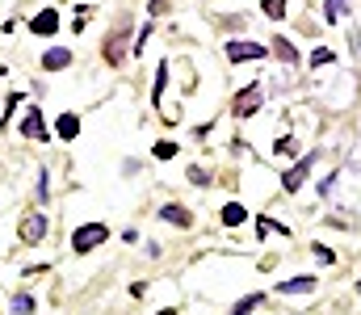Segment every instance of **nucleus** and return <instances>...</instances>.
<instances>
[{
    "label": "nucleus",
    "instance_id": "6e6552de",
    "mask_svg": "<svg viewBox=\"0 0 361 315\" xmlns=\"http://www.w3.org/2000/svg\"><path fill=\"white\" fill-rule=\"evenodd\" d=\"M315 290H319V278L315 273H298V278L277 282V295H315Z\"/></svg>",
    "mask_w": 361,
    "mask_h": 315
},
{
    "label": "nucleus",
    "instance_id": "2eb2a0df",
    "mask_svg": "<svg viewBox=\"0 0 361 315\" xmlns=\"http://www.w3.org/2000/svg\"><path fill=\"white\" fill-rule=\"evenodd\" d=\"M294 152H298V139H294V135H277V139H273V156H277V160H290Z\"/></svg>",
    "mask_w": 361,
    "mask_h": 315
},
{
    "label": "nucleus",
    "instance_id": "6ab92c4d",
    "mask_svg": "<svg viewBox=\"0 0 361 315\" xmlns=\"http://www.w3.org/2000/svg\"><path fill=\"white\" fill-rule=\"evenodd\" d=\"M286 8H290V0H261V13L273 17V21H281V17H286Z\"/></svg>",
    "mask_w": 361,
    "mask_h": 315
},
{
    "label": "nucleus",
    "instance_id": "c85d7f7f",
    "mask_svg": "<svg viewBox=\"0 0 361 315\" xmlns=\"http://www.w3.org/2000/svg\"><path fill=\"white\" fill-rule=\"evenodd\" d=\"M147 13H152V17H160V13H169V0H152V4H147Z\"/></svg>",
    "mask_w": 361,
    "mask_h": 315
},
{
    "label": "nucleus",
    "instance_id": "393cba45",
    "mask_svg": "<svg viewBox=\"0 0 361 315\" xmlns=\"http://www.w3.org/2000/svg\"><path fill=\"white\" fill-rule=\"evenodd\" d=\"M189 181H193V185H210V173H206L202 164H189Z\"/></svg>",
    "mask_w": 361,
    "mask_h": 315
},
{
    "label": "nucleus",
    "instance_id": "c756f323",
    "mask_svg": "<svg viewBox=\"0 0 361 315\" xmlns=\"http://www.w3.org/2000/svg\"><path fill=\"white\" fill-rule=\"evenodd\" d=\"M156 315H177V311H173V307H164V311H156Z\"/></svg>",
    "mask_w": 361,
    "mask_h": 315
},
{
    "label": "nucleus",
    "instance_id": "a211bd4d",
    "mask_svg": "<svg viewBox=\"0 0 361 315\" xmlns=\"http://www.w3.org/2000/svg\"><path fill=\"white\" fill-rule=\"evenodd\" d=\"M257 231H261V235H273V231H277L281 240L290 235V227H286V223H277V218H257Z\"/></svg>",
    "mask_w": 361,
    "mask_h": 315
},
{
    "label": "nucleus",
    "instance_id": "1a4fd4ad",
    "mask_svg": "<svg viewBox=\"0 0 361 315\" xmlns=\"http://www.w3.org/2000/svg\"><path fill=\"white\" fill-rule=\"evenodd\" d=\"M30 30H34L38 38H51V34L59 30V13H55V8H42V13H34V17H30Z\"/></svg>",
    "mask_w": 361,
    "mask_h": 315
},
{
    "label": "nucleus",
    "instance_id": "412c9836",
    "mask_svg": "<svg viewBox=\"0 0 361 315\" xmlns=\"http://www.w3.org/2000/svg\"><path fill=\"white\" fill-rule=\"evenodd\" d=\"M328 63H336V51H328V47L311 51V68H328Z\"/></svg>",
    "mask_w": 361,
    "mask_h": 315
},
{
    "label": "nucleus",
    "instance_id": "f03ea898",
    "mask_svg": "<svg viewBox=\"0 0 361 315\" xmlns=\"http://www.w3.org/2000/svg\"><path fill=\"white\" fill-rule=\"evenodd\" d=\"M311 173H315V152H307L298 164H290V168L281 173V190H286V194H298V190L307 185V177H311Z\"/></svg>",
    "mask_w": 361,
    "mask_h": 315
},
{
    "label": "nucleus",
    "instance_id": "cd10ccee",
    "mask_svg": "<svg viewBox=\"0 0 361 315\" xmlns=\"http://www.w3.org/2000/svg\"><path fill=\"white\" fill-rule=\"evenodd\" d=\"M315 257H319V261H324V265H332V261H336V252H332V248H328V244H315Z\"/></svg>",
    "mask_w": 361,
    "mask_h": 315
},
{
    "label": "nucleus",
    "instance_id": "2f4dec72",
    "mask_svg": "<svg viewBox=\"0 0 361 315\" xmlns=\"http://www.w3.org/2000/svg\"><path fill=\"white\" fill-rule=\"evenodd\" d=\"M0 76H4V68H0Z\"/></svg>",
    "mask_w": 361,
    "mask_h": 315
},
{
    "label": "nucleus",
    "instance_id": "b1692460",
    "mask_svg": "<svg viewBox=\"0 0 361 315\" xmlns=\"http://www.w3.org/2000/svg\"><path fill=\"white\" fill-rule=\"evenodd\" d=\"M89 17H92V8H89V4H80V8H76V17H72V30L80 34V30L89 25Z\"/></svg>",
    "mask_w": 361,
    "mask_h": 315
},
{
    "label": "nucleus",
    "instance_id": "423d86ee",
    "mask_svg": "<svg viewBox=\"0 0 361 315\" xmlns=\"http://www.w3.org/2000/svg\"><path fill=\"white\" fill-rule=\"evenodd\" d=\"M21 139H34V143H47L51 139V130H47V113L34 105V109H25V118H21Z\"/></svg>",
    "mask_w": 361,
    "mask_h": 315
},
{
    "label": "nucleus",
    "instance_id": "bb28decb",
    "mask_svg": "<svg viewBox=\"0 0 361 315\" xmlns=\"http://www.w3.org/2000/svg\"><path fill=\"white\" fill-rule=\"evenodd\" d=\"M336 181H341V177H336V173H332V177H328V181H319V198H332V190H336Z\"/></svg>",
    "mask_w": 361,
    "mask_h": 315
},
{
    "label": "nucleus",
    "instance_id": "dca6fc26",
    "mask_svg": "<svg viewBox=\"0 0 361 315\" xmlns=\"http://www.w3.org/2000/svg\"><path fill=\"white\" fill-rule=\"evenodd\" d=\"M164 89H169V63L156 68V85H152V105H156V109H160V101H164Z\"/></svg>",
    "mask_w": 361,
    "mask_h": 315
},
{
    "label": "nucleus",
    "instance_id": "9d476101",
    "mask_svg": "<svg viewBox=\"0 0 361 315\" xmlns=\"http://www.w3.org/2000/svg\"><path fill=\"white\" fill-rule=\"evenodd\" d=\"M68 63H72V51H68V47H47V51H42V68H47V72H63Z\"/></svg>",
    "mask_w": 361,
    "mask_h": 315
},
{
    "label": "nucleus",
    "instance_id": "ddd939ff",
    "mask_svg": "<svg viewBox=\"0 0 361 315\" xmlns=\"http://www.w3.org/2000/svg\"><path fill=\"white\" fill-rule=\"evenodd\" d=\"M269 55H277L281 63H298V51H294V42H290V38H281V34L269 42Z\"/></svg>",
    "mask_w": 361,
    "mask_h": 315
},
{
    "label": "nucleus",
    "instance_id": "39448f33",
    "mask_svg": "<svg viewBox=\"0 0 361 315\" xmlns=\"http://www.w3.org/2000/svg\"><path fill=\"white\" fill-rule=\"evenodd\" d=\"M265 55H269V47H261L252 38H231L227 42V59L231 63H248V59H265Z\"/></svg>",
    "mask_w": 361,
    "mask_h": 315
},
{
    "label": "nucleus",
    "instance_id": "f8f14e48",
    "mask_svg": "<svg viewBox=\"0 0 361 315\" xmlns=\"http://www.w3.org/2000/svg\"><path fill=\"white\" fill-rule=\"evenodd\" d=\"M55 135H59L63 143H72V139L80 135V113H59V122H55Z\"/></svg>",
    "mask_w": 361,
    "mask_h": 315
},
{
    "label": "nucleus",
    "instance_id": "7ed1b4c3",
    "mask_svg": "<svg viewBox=\"0 0 361 315\" xmlns=\"http://www.w3.org/2000/svg\"><path fill=\"white\" fill-rule=\"evenodd\" d=\"M261 105H265V89L252 80L248 89H240V93H235V101H231V113H235V118H252V113H261Z\"/></svg>",
    "mask_w": 361,
    "mask_h": 315
},
{
    "label": "nucleus",
    "instance_id": "7c9ffc66",
    "mask_svg": "<svg viewBox=\"0 0 361 315\" xmlns=\"http://www.w3.org/2000/svg\"><path fill=\"white\" fill-rule=\"evenodd\" d=\"M357 295H361V282H357Z\"/></svg>",
    "mask_w": 361,
    "mask_h": 315
},
{
    "label": "nucleus",
    "instance_id": "5701e85b",
    "mask_svg": "<svg viewBox=\"0 0 361 315\" xmlns=\"http://www.w3.org/2000/svg\"><path fill=\"white\" fill-rule=\"evenodd\" d=\"M13 311L30 315V311H34V295H13Z\"/></svg>",
    "mask_w": 361,
    "mask_h": 315
},
{
    "label": "nucleus",
    "instance_id": "9b49d317",
    "mask_svg": "<svg viewBox=\"0 0 361 315\" xmlns=\"http://www.w3.org/2000/svg\"><path fill=\"white\" fill-rule=\"evenodd\" d=\"M160 218L173 223V227H193V214H189V206H180V202H169V206L160 210Z\"/></svg>",
    "mask_w": 361,
    "mask_h": 315
},
{
    "label": "nucleus",
    "instance_id": "0eeeda50",
    "mask_svg": "<svg viewBox=\"0 0 361 315\" xmlns=\"http://www.w3.org/2000/svg\"><path fill=\"white\" fill-rule=\"evenodd\" d=\"M47 231H51V223H47V214H25L21 218V244H42L47 240Z\"/></svg>",
    "mask_w": 361,
    "mask_h": 315
},
{
    "label": "nucleus",
    "instance_id": "a878e982",
    "mask_svg": "<svg viewBox=\"0 0 361 315\" xmlns=\"http://www.w3.org/2000/svg\"><path fill=\"white\" fill-rule=\"evenodd\" d=\"M51 198V177H47V168L38 173V202H47Z\"/></svg>",
    "mask_w": 361,
    "mask_h": 315
},
{
    "label": "nucleus",
    "instance_id": "20e7f679",
    "mask_svg": "<svg viewBox=\"0 0 361 315\" xmlns=\"http://www.w3.org/2000/svg\"><path fill=\"white\" fill-rule=\"evenodd\" d=\"M126 38H130V21H122V25H118V30L105 38V47H101L105 63H114V68H118V63L126 59Z\"/></svg>",
    "mask_w": 361,
    "mask_h": 315
},
{
    "label": "nucleus",
    "instance_id": "f3484780",
    "mask_svg": "<svg viewBox=\"0 0 361 315\" xmlns=\"http://www.w3.org/2000/svg\"><path fill=\"white\" fill-rule=\"evenodd\" d=\"M345 13H349V0H328V4H324V21H328V25H336Z\"/></svg>",
    "mask_w": 361,
    "mask_h": 315
},
{
    "label": "nucleus",
    "instance_id": "f257e3e1",
    "mask_svg": "<svg viewBox=\"0 0 361 315\" xmlns=\"http://www.w3.org/2000/svg\"><path fill=\"white\" fill-rule=\"evenodd\" d=\"M105 240H109V227H105V223H85V227L72 231V252L85 257V252H92V248H101Z\"/></svg>",
    "mask_w": 361,
    "mask_h": 315
},
{
    "label": "nucleus",
    "instance_id": "4be33fe9",
    "mask_svg": "<svg viewBox=\"0 0 361 315\" xmlns=\"http://www.w3.org/2000/svg\"><path fill=\"white\" fill-rule=\"evenodd\" d=\"M152 156H156V160H173V156H177V143H173V139H160V143L152 147Z\"/></svg>",
    "mask_w": 361,
    "mask_h": 315
},
{
    "label": "nucleus",
    "instance_id": "4468645a",
    "mask_svg": "<svg viewBox=\"0 0 361 315\" xmlns=\"http://www.w3.org/2000/svg\"><path fill=\"white\" fill-rule=\"evenodd\" d=\"M219 218H223V227H240V223L248 218V210L240 206V202H227V206L219 210Z\"/></svg>",
    "mask_w": 361,
    "mask_h": 315
},
{
    "label": "nucleus",
    "instance_id": "aec40b11",
    "mask_svg": "<svg viewBox=\"0 0 361 315\" xmlns=\"http://www.w3.org/2000/svg\"><path fill=\"white\" fill-rule=\"evenodd\" d=\"M257 307H261V295H248V299H240V303L231 307V315H252Z\"/></svg>",
    "mask_w": 361,
    "mask_h": 315
}]
</instances>
